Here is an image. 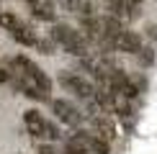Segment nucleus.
Here are the masks:
<instances>
[{"label": "nucleus", "instance_id": "obj_14", "mask_svg": "<svg viewBox=\"0 0 157 154\" xmlns=\"http://www.w3.org/2000/svg\"><path fill=\"white\" fill-rule=\"evenodd\" d=\"M124 3H126V5H129L132 10H136V8H139L142 3H144V0H124Z\"/></svg>", "mask_w": 157, "mask_h": 154}, {"label": "nucleus", "instance_id": "obj_4", "mask_svg": "<svg viewBox=\"0 0 157 154\" xmlns=\"http://www.w3.org/2000/svg\"><path fill=\"white\" fill-rule=\"evenodd\" d=\"M52 111H54L57 121H62L67 126H80L82 123V113L67 100H52Z\"/></svg>", "mask_w": 157, "mask_h": 154}, {"label": "nucleus", "instance_id": "obj_7", "mask_svg": "<svg viewBox=\"0 0 157 154\" xmlns=\"http://www.w3.org/2000/svg\"><path fill=\"white\" fill-rule=\"evenodd\" d=\"M10 36L16 38V41L21 44V46H36V41H39V36H36V31L31 28L29 23H23V21H21V23L16 26V28L10 31Z\"/></svg>", "mask_w": 157, "mask_h": 154}, {"label": "nucleus", "instance_id": "obj_12", "mask_svg": "<svg viewBox=\"0 0 157 154\" xmlns=\"http://www.w3.org/2000/svg\"><path fill=\"white\" fill-rule=\"evenodd\" d=\"M36 49H41V54H54V41H36Z\"/></svg>", "mask_w": 157, "mask_h": 154}, {"label": "nucleus", "instance_id": "obj_2", "mask_svg": "<svg viewBox=\"0 0 157 154\" xmlns=\"http://www.w3.org/2000/svg\"><path fill=\"white\" fill-rule=\"evenodd\" d=\"M23 123H26V131L34 139H52V141L59 139V128L52 123V121H47L36 108H31V111L23 113Z\"/></svg>", "mask_w": 157, "mask_h": 154}, {"label": "nucleus", "instance_id": "obj_9", "mask_svg": "<svg viewBox=\"0 0 157 154\" xmlns=\"http://www.w3.org/2000/svg\"><path fill=\"white\" fill-rule=\"evenodd\" d=\"M34 18H39V21H54V8L49 3H36L34 5Z\"/></svg>", "mask_w": 157, "mask_h": 154}, {"label": "nucleus", "instance_id": "obj_8", "mask_svg": "<svg viewBox=\"0 0 157 154\" xmlns=\"http://www.w3.org/2000/svg\"><path fill=\"white\" fill-rule=\"evenodd\" d=\"M88 139H90V134L77 131L72 139H67V144H64V154H90V149H88Z\"/></svg>", "mask_w": 157, "mask_h": 154}, {"label": "nucleus", "instance_id": "obj_11", "mask_svg": "<svg viewBox=\"0 0 157 154\" xmlns=\"http://www.w3.org/2000/svg\"><path fill=\"white\" fill-rule=\"evenodd\" d=\"M18 23H21V18H18V16H13V13H0V26H3L5 31H13Z\"/></svg>", "mask_w": 157, "mask_h": 154}, {"label": "nucleus", "instance_id": "obj_15", "mask_svg": "<svg viewBox=\"0 0 157 154\" xmlns=\"http://www.w3.org/2000/svg\"><path fill=\"white\" fill-rule=\"evenodd\" d=\"M0 82H10V72H5V69H0Z\"/></svg>", "mask_w": 157, "mask_h": 154}, {"label": "nucleus", "instance_id": "obj_13", "mask_svg": "<svg viewBox=\"0 0 157 154\" xmlns=\"http://www.w3.org/2000/svg\"><path fill=\"white\" fill-rule=\"evenodd\" d=\"M39 154H57V152H54V146H49V144H41V146H39Z\"/></svg>", "mask_w": 157, "mask_h": 154}, {"label": "nucleus", "instance_id": "obj_10", "mask_svg": "<svg viewBox=\"0 0 157 154\" xmlns=\"http://www.w3.org/2000/svg\"><path fill=\"white\" fill-rule=\"evenodd\" d=\"M88 149L93 152V154H108V152H111V144H108V141H103V139H98V136H93V134H90V139H88Z\"/></svg>", "mask_w": 157, "mask_h": 154}, {"label": "nucleus", "instance_id": "obj_3", "mask_svg": "<svg viewBox=\"0 0 157 154\" xmlns=\"http://www.w3.org/2000/svg\"><path fill=\"white\" fill-rule=\"evenodd\" d=\"M59 82H62L64 90L75 93L77 98H82V100H93V95H95V85L93 82L85 80V77H80V75H75V72H62Z\"/></svg>", "mask_w": 157, "mask_h": 154}, {"label": "nucleus", "instance_id": "obj_1", "mask_svg": "<svg viewBox=\"0 0 157 154\" xmlns=\"http://www.w3.org/2000/svg\"><path fill=\"white\" fill-rule=\"evenodd\" d=\"M52 41L59 44L67 54L80 57V59H85V57L90 54V51H88V38H85L80 31L70 28V26H64V23H57L54 28H52Z\"/></svg>", "mask_w": 157, "mask_h": 154}, {"label": "nucleus", "instance_id": "obj_6", "mask_svg": "<svg viewBox=\"0 0 157 154\" xmlns=\"http://www.w3.org/2000/svg\"><path fill=\"white\" fill-rule=\"evenodd\" d=\"M93 136H98V139H103V141H113V136H116V126H113V121L108 118V116H93Z\"/></svg>", "mask_w": 157, "mask_h": 154}, {"label": "nucleus", "instance_id": "obj_5", "mask_svg": "<svg viewBox=\"0 0 157 154\" xmlns=\"http://www.w3.org/2000/svg\"><path fill=\"white\" fill-rule=\"evenodd\" d=\"M111 46L119 49V51H124V54H139V51H142V38H139V34L124 28L121 34L111 41Z\"/></svg>", "mask_w": 157, "mask_h": 154}, {"label": "nucleus", "instance_id": "obj_16", "mask_svg": "<svg viewBox=\"0 0 157 154\" xmlns=\"http://www.w3.org/2000/svg\"><path fill=\"white\" fill-rule=\"evenodd\" d=\"M26 3H31V5H36V3H39V0H26Z\"/></svg>", "mask_w": 157, "mask_h": 154}]
</instances>
